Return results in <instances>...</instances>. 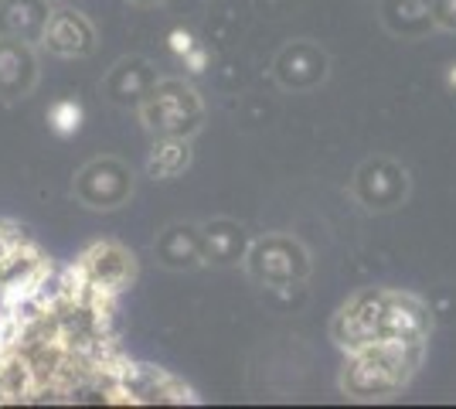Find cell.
Wrapping results in <instances>:
<instances>
[{
	"label": "cell",
	"mask_w": 456,
	"mask_h": 409,
	"mask_svg": "<svg viewBox=\"0 0 456 409\" xmlns=\"http://www.w3.org/2000/svg\"><path fill=\"white\" fill-rule=\"evenodd\" d=\"M330 334L344 351L364 348V345H375V341L426 345L429 311L412 293L364 287L338 311Z\"/></svg>",
	"instance_id": "1"
},
{
	"label": "cell",
	"mask_w": 456,
	"mask_h": 409,
	"mask_svg": "<svg viewBox=\"0 0 456 409\" xmlns=\"http://www.w3.org/2000/svg\"><path fill=\"white\" fill-rule=\"evenodd\" d=\"M422 362V345L375 341L347 351L341 369V392L351 399H388L409 386Z\"/></svg>",
	"instance_id": "2"
},
{
	"label": "cell",
	"mask_w": 456,
	"mask_h": 409,
	"mask_svg": "<svg viewBox=\"0 0 456 409\" xmlns=\"http://www.w3.org/2000/svg\"><path fill=\"white\" fill-rule=\"evenodd\" d=\"M140 123L153 136H194L205 123V102L184 78H157L153 89L136 106Z\"/></svg>",
	"instance_id": "3"
},
{
	"label": "cell",
	"mask_w": 456,
	"mask_h": 409,
	"mask_svg": "<svg viewBox=\"0 0 456 409\" xmlns=\"http://www.w3.org/2000/svg\"><path fill=\"white\" fill-rule=\"evenodd\" d=\"M246 273L269 290H286L310 276V253L297 235L269 233L248 246Z\"/></svg>",
	"instance_id": "4"
},
{
	"label": "cell",
	"mask_w": 456,
	"mask_h": 409,
	"mask_svg": "<svg viewBox=\"0 0 456 409\" xmlns=\"http://www.w3.org/2000/svg\"><path fill=\"white\" fill-rule=\"evenodd\" d=\"M134 168L119 157H95L76 175V198L93 212H113L123 209L134 195Z\"/></svg>",
	"instance_id": "5"
},
{
	"label": "cell",
	"mask_w": 456,
	"mask_h": 409,
	"mask_svg": "<svg viewBox=\"0 0 456 409\" xmlns=\"http://www.w3.org/2000/svg\"><path fill=\"white\" fill-rule=\"evenodd\" d=\"M351 195L368 212H392L409 198V171L392 157H371L354 171Z\"/></svg>",
	"instance_id": "6"
},
{
	"label": "cell",
	"mask_w": 456,
	"mask_h": 409,
	"mask_svg": "<svg viewBox=\"0 0 456 409\" xmlns=\"http://www.w3.org/2000/svg\"><path fill=\"white\" fill-rule=\"evenodd\" d=\"M72 270L89 280L93 287H99L102 293H123L136 283V256L113 239L93 242L89 249H82L78 259L72 263Z\"/></svg>",
	"instance_id": "7"
},
{
	"label": "cell",
	"mask_w": 456,
	"mask_h": 409,
	"mask_svg": "<svg viewBox=\"0 0 456 409\" xmlns=\"http://www.w3.org/2000/svg\"><path fill=\"white\" fill-rule=\"evenodd\" d=\"M330 72V59L317 41H289L283 52L273 61V76L283 89L306 93L317 89Z\"/></svg>",
	"instance_id": "8"
},
{
	"label": "cell",
	"mask_w": 456,
	"mask_h": 409,
	"mask_svg": "<svg viewBox=\"0 0 456 409\" xmlns=\"http://www.w3.org/2000/svg\"><path fill=\"white\" fill-rule=\"evenodd\" d=\"M41 45L58 59H89L99 45V35H95V24L82 11L55 7L45 24Z\"/></svg>",
	"instance_id": "9"
},
{
	"label": "cell",
	"mask_w": 456,
	"mask_h": 409,
	"mask_svg": "<svg viewBox=\"0 0 456 409\" xmlns=\"http://www.w3.org/2000/svg\"><path fill=\"white\" fill-rule=\"evenodd\" d=\"M41 78L35 45L0 35V102H18L35 93Z\"/></svg>",
	"instance_id": "10"
},
{
	"label": "cell",
	"mask_w": 456,
	"mask_h": 409,
	"mask_svg": "<svg viewBox=\"0 0 456 409\" xmlns=\"http://www.w3.org/2000/svg\"><path fill=\"white\" fill-rule=\"evenodd\" d=\"M119 396H123V403H184V399H194L188 386L177 382L164 369L134 365V362H126V369L119 375Z\"/></svg>",
	"instance_id": "11"
},
{
	"label": "cell",
	"mask_w": 456,
	"mask_h": 409,
	"mask_svg": "<svg viewBox=\"0 0 456 409\" xmlns=\"http://www.w3.org/2000/svg\"><path fill=\"white\" fill-rule=\"evenodd\" d=\"M153 256L164 270H194L205 263V242H201V225L194 222H171L153 242Z\"/></svg>",
	"instance_id": "12"
},
{
	"label": "cell",
	"mask_w": 456,
	"mask_h": 409,
	"mask_svg": "<svg viewBox=\"0 0 456 409\" xmlns=\"http://www.w3.org/2000/svg\"><path fill=\"white\" fill-rule=\"evenodd\" d=\"M153 82H157V72L151 69L147 59H119L110 69V76L102 78V96L116 106L136 110L143 102V96L153 89Z\"/></svg>",
	"instance_id": "13"
},
{
	"label": "cell",
	"mask_w": 456,
	"mask_h": 409,
	"mask_svg": "<svg viewBox=\"0 0 456 409\" xmlns=\"http://www.w3.org/2000/svg\"><path fill=\"white\" fill-rule=\"evenodd\" d=\"M381 24L395 38H405V41L426 38L436 28L433 0H381Z\"/></svg>",
	"instance_id": "14"
},
{
	"label": "cell",
	"mask_w": 456,
	"mask_h": 409,
	"mask_svg": "<svg viewBox=\"0 0 456 409\" xmlns=\"http://www.w3.org/2000/svg\"><path fill=\"white\" fill-rule=\"evenodd\" d=\"M201 242H205V263L211 266H235V263H246L248 253V235L239 222L232 218H215L201 225Z\"/></svg>",
	"instance_id": "15"
},
{
	"label": "cell",
	"mask_w": 456,
	"mask_h": 409,
	"mask_svg": "<svg viewBox=\"0 0 456 409\" xmlns=\"http://www.w3.org/2000/svg\"><path fill=\"white\" fill-rule=\"evenodd\" d=\"M52 18V0H0V35L20 41H41Z\"/></svg>",
	"instance_id": "16"
},
{
	"label": "cell",
	"mask_w": 456,
	"mask_h": 409,
	"mask_svg": "<svg viewBox=\"0 0 456 409\" xmlns=\"http://www.w3.org/2000/svg\"><path fill=\"white\" fill-rule=\"evenodd\" d=\"M188 164H191L188 136H157L151 157H147V175L160 177V181H171L181 171H188Z\"/></svg>",
	"instance_id": "17"
},
{
	"label": "cell",
	"mask_w": 456,
	"mask_h": 409,
	"mask_svg": "<svg viewBox=\"0 0 456 409\" xmlns=\"http://www.w3.org/2000/svg\"><path fill=\"white\" fill-rule=\"evenodd\" d=\"M433 18H436V28L456 31V0H433Z\"/></svg>",
	"instance_id": "18"
},
{
	"label": "cell",
	"mask_w": 456,
	"mask_h": 409,
	"mask_svg": "<svg viewBox=\"0 0 456 409\" xmlns=\"http://www.w3.org/2000/svg\"><path fill=\"white\" fill-rule=\"evenodd\" d=\"M134 4H143V7H153V4H164V0H134Z\"/></svg>",
	"instance_id": "19"
}]
</instances>
